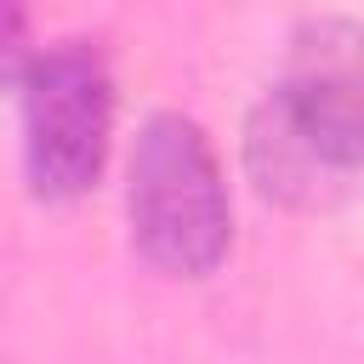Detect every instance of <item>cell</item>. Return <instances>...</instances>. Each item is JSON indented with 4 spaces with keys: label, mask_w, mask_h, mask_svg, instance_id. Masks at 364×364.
<instances>
[{
    "label": "cell",
    "mask_w": 364,
    "mask_h": 364,
    "mask_svg": "<svg viewBox=\"0 0 364 364\" xmlns=\"http://www.w3.org/2000/svg\"><path fill=\"white\" fill-rule=\"evenodd\" d=\"M267 108L336 182L364 171V23H307L290 40Z\"/></svg>",
    "instance_id": "obj_3"
},
{
    "label": "cell",
    "mask_w": 364,
    "mask_h": 364,
    "mask_svg": "<svg viewBox=\"0 0 364 364\" xmlns=\"http://www.w3.org/2000/svg\"><path fill=\"white\" fill-rule=\"evenodd\" d=\"M23 165L40 199H80L97 188L114 136V80L97 46L63 40L17 63Z\"/></svg>",
    "instance_id": "obj_2"
},
{
    "label": "cell",
    "mask_w": 364,
    "mask_h": 364,
    "mask_svg": "<svg viewBox=\"0 0 364 364\" xmlns=\"http://www.w3.org/2000/svg\"><path fill=\"white\" fill-rule=\"evenodd\" d=\"M131 239L176 279H205L233 239V205L210 136L182 114H154L131 154Z\"/></svg>",
    "instance_id": "obj_1"
}]
</instances>
